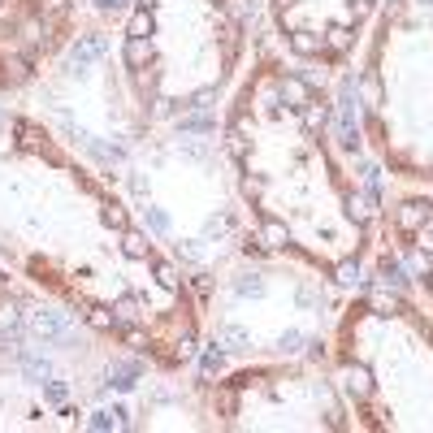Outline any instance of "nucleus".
Here are the masks:
<instances>
[{
    "instance_id": "f257e3e1",
    "label": "nucleus",
    "mask_w": 433,
    "mask_h": 433,
    "mask_svg": "<svg viewBox=\"0 0 433 433\" xmlns=\"http://www.w3.org/2000/svg\"><path fill=\"white\" fill-rule=\"evenodd\" d=\"M30 329L39 334V338H52V343H70V316L66 312H30Z\"/></svg>"
},
{
    "instance_id": "f03ea898",
    "label": "nucleus",
    "mask_w": 433,
    "mask_h": 433,
    "mask_svg": "<svg viewBox=\"0 0 433 433\" xmlns=\"http://www.w3.org/2000/svg\"><path fill=\"white\" fill-rule=\"evenodd\" d=\"M104 52H108V39L104 35H83V39L70 48V70L74 74H87V66H91V61H100Z\"/></svg>"
},
{
    "instance_id": "7ed1b4c3",
    "label": "nucleus",
    "mask_w": 433,
    "mask_h": 433,
    "mask_svg": "<svg viewBox=\"0 0 433 433\" xmlns=\"http://www.w3.org/2000/svg\"><path fill=\"white\" fill-rule=\"evenodd\" d=\"M139 373H143L139 360H117L113 368H108V381H104V386H113V390H135V386H139Z\"/></svg>"
},
{
    "instance_id": "20e7f679",
    "label": "nucleus",
    "mask_w": 433,
    "mask_h": 433,
    "mask_svg": "<svg viewBox=\"0 0 433 433\" xmlns=\"http://www.w3.org/2000/svg\"><path fill=\"white\" fill-rule=\"evenodd\" d=\"M373 213H377V191L373 186H364L360 195H347V217L351 221H368Z\"/></svg>"
},
{
    "instance_id": "39448f33",
    "label": "nucleus",
    "mask_w": 433,
    "mask_h": 433,
    "mask_svg": "<svg viewBox=\"0 0 433 433\" xmlns=\"http://www.w3.org/2000/svg\"><path fill=\"white\" fill-rule=\"evenodd\" d=\"M343 390H347L351 398H368V390H373V377H368V368L351 364L347 373H343Z\"/></svg>"
},
{
    "instance_id": "423d86ee",
    "label": "nucleus",
    "mask_w": 433,
    "mask_h": 433,
    "mask_svg": "<svg viewBox=\"0 0 433 433\" xmlns=\"http://www.w3.org/2000/svg\"><path fill=\"white\" fill-rule=\"evenodd\" d=\"M291 48L299 57H316L320 48H325V35H316V30H308V26H295L291 30Z\"/></svg>"
},
{
    "instance_id": "0eeeda50",
    "label": "nucleus",
    "mask_w": 433,
    "mask_h": 433,
    "mask_svg": "<svg viewBox=\"0 0 433 433\" xmlns=\"http://www.w3.org/2000/svg\"><path fill=\"white\" fill-rule=\"evenodd\" d=\"M126 416H131V412H126V407H100V412H91V429L95 433H108V429H126Z\"/></svg>"
},
{
    "instance_id": "6e6552de",
    "label": "nucleus",
    "mask_w": 433,
    "mask_h": 433,
    "mask_svg": "<svg viewBox=\"0 0 433 433\" xmlns=\"http://www.w3.org/2000/svg\"><path fill=\"white\" fill-rule=\"evenodd\" d=\"M377 278L390 286V291H403L407 286V269L394 260V256H381V264H377Z\"/></svg>"
},
{
    "instance_id": "1a4fd4ad",
    "label": "nucleus",
    "mask_w": 433,
    "mask_h": 433,
    "mask_svg": "<svg viewBox=\"0 0 433 433\" xmlns=\"http://www.w3.org/2000/svg\"><path fill=\"white\" fill-rule=\"evenodd\" d=\"M122 61L131 70H143L152 61V39H126V48H122Z\"/></svg>"
},
{
    "instance_id": "9d476101",
    "label": "nucleus",
    "mask_w": 433,
    "mask_h": 433,
    "mask_svg": "<svg viewBox=\"0 0 433 433\" xmlns=\"http://www.w3.org/2000/svg\"><path fill=\"white\" fill-rule=\"evenodd\" d=\"M308 95H312V87H308V78H286V83H282V100L286 104H291V108H303V104H308Z\"/></svg>"
},
{
    "instance_id": "9b49d317",
    "label": "nucleus",
    "mask_w": 433,
    "mask_h": 433,
    "mask_svg": "<svg viewBox=\"0 0 433 433\" xmlns=\"http://www.w3.org/2000/svg\"><path fill=\"white\" fill-rule=\"evenodd\" d=\"M122 251L131 256V260H152V243H148V234H139V230L122 234Z\"/></svg>"
},
{
    "instance_id": "f8f14e48",
    "label": "nucleus",
    "mask_w": 433,
    "mask_h": 433,
    "mask_svg": "<svg viewBox=\"0 0 433 433\" xmlns=\"http://www.w3.org/2000/svg\"><path fill=\"white\" fill-rule=\"evenodd\" d=\"M217 343L226 347V351H247L251 347V334L243 329V325H221V334H217Z\"/></svg>"
},
{
    "instance_id": "ddd939ff",
    "label": "nucleus",
    "mask_w": 433,
    "mask_h": 433,
    "mask_svg": "<svg viewBox=\"0 0 433 433\" xmlns=\"http://www.w3.org/2000/svg\"><path fill=\"white\" fill-rule=\"evenodd\" d=\"M200 373L204 377H217V373H226V347H204V356H200Z\"/></svg>"
},
{
    "instance_id": "4468645a",
    "label": "nucleus",
    "mask_w": 433,
    "mask_h": 433,
    "mask_svg": "<svg viewBox=\"0 0 433 433\" xmlns=\"http://www.w3.org/2000/svg\"><path fill=\"white\" fill-rule=\"evenodd\" d=\"M256 243H260V247H286V243H291V234H286L282 221H264L260 234H256Z\"/></svg>"
},
{
    "instance_id": "2eb2a0df",
    "label": "nucleus",
    "mask_w": 433,
    "mask_h": 433,
    "mask_svg": "<svg viewBox=\"0 0 433 433\" xmlns=\"http://www.w3.org/2000/svg\"><path fill=\"white\" fill-rule=\"evenodd\" d=\"M264 291H269V286H264L260 273H243V278H234V295H238V299H260Z\"/></svg>"
},
{
    "instance_id": "dca6fc26",
    "label": "nucleus",
    "mask_w": 433,
    "mask_h": 433,
    "mask_svg": "<svg viewBox=\"0 0 433 433\" xmlns=\"http://www.w3.org/2000/svg\"><path fill=\"white\" fill-rule=\"evenodd\" d=\"M131 39H152V30H156V22H152V9H139V13H131Z\"/></svg>"
},
{
    "instance_id": "f3484780",
    "label": "nucleus",
    "mask_w": 433,
    "mask_h": 433,
    "mask_svg": "<svg viewBox=\"0 0 433 433\" xmlns=\"http://www.w3.org/2000/svg\"><path fill=\"white\" fill-rule=\"evenodd\" d=\"M425 213H429L425 204H403L398 208V226L403 230H425Z\"/></svg>"
},
{
    "instance_id": "a211bd4d",
    "label": "nucleus",
    "mask_w": 433,
    "mask_h": 433,
    "mask_svg": "<svg viewBox=\"0 0 433 433\" xmlns=\"http://www.w3.org/2000/svg\"><path fill=\"white\" fill-rule=\"evenodd\" d=\"M13 131L22 135V148H30V152H44V131L35 122H13Z\"/></svg>"
},
{
    "instance_id": "6ab92c4d",
    "label": "nucleus",
    "mask_w": 433,
    "mask_h": 433,
    "mask_svg": "<svg viewBox=\"0 0 433 433\" xmlns=\"http://www.w3.org/2000/svg\"><path fill=\"white\" fill-rule=\"evenodd\" d=\"M26 78H30V61L26 57H9L5 61V83L18 87V83H26Z\"/></svg>"
},
{
    "instance_id": "aec40b11",
    "label": "nucleus",
    "mask_w": 433,
    "mask_h": 433,
    "mask_svg": "<svg viewBox=\"0 0 433 433\" xmlns=\"http://www.w3.org/2000/svg\"><path fill=\"white\" fill-rule=\"evenodd\" d=\"M135 320H139V299H131V295H126L122 303H117V308H113V325H135Z\"/></svg>"
},
{
    "instance_id": "412c9836",
    "label": "nucleus",
    "mask_w": 433,
    "mask_h": 433,
    "mask_svg": "<svg viewBox=\"0 0 433 433\" xmlns=\"http://www.w3.org/2000/svg\"><path fill=\"white\" fill-rule=\"evenodd\" d=\"M22 373L30 381H44L48 373H52V364H48V356H22Z\"/></svg>"
},
{
    "instance_id": "4be33fe9",
    "label": "nucleus",
    "mask_w": 433,
    "mask_h": 433,
    "mask_svg": "<svg viewBox=\"0 0 433 433\" xmlns=\"http://www.w3.org/2000/svg\"><path fill=\"white\" fill-rule=\"evenodd\" d=\"M303 126H308V131H316V126H329V108L316 104V100H308V104H303Z\"/></svg>"
},
{
    "instance_id": "5701e85b",
    "label": "nucleus",
    "mask_w": 433,
    "mask_h": 433,
    "mask_svg": "<svg viewBox=\"0 0 433 433\" xmlns=\"http://www.w3.org/2000/svg\"><path fill=\"white\" fill-rule=\"evenodd\" d=\"M303 347H308V338H303L299 329H286L282 338H278V351H282V356H299Z\"/></svg>"
},
{
    "instance_id": "b1692460",
    "label": "nucleus",
    "mask_w": 433,
    "mask_h": 433,
    "mask_svg": "<svg viewBox=\"0 0 433 433\" xmlns=\"http://www.w3.org/2000/svg\"><path fill=\"white\" fill-rule=\"evenodd\" d=\"M208 131H217L213 117H182L178 122V135H208Z\"/></svg>"
},
{
    "instance_id": "393cba45",
    "label": "nucleus",
    "mask_w": 433,
    "mask_h": 433,
    "mask_svg": "<svg viewBox=\"0 0 433 433\" xmlns=\"http://www.w3.org/2000/svg\"><path fill=\"white\" fill-rule=\"evenodd\" d=\"M39 386H44V398H48V403H57V407L70 398V386H66V381H48V377H44Z\"/></svg>"
},
{
    "instance_id": "a878e982",
    "label": "nucleus",
    "mask_w": 433,
    "mask_h": 433,
    "mask_svg": "<svg viewBox=\"0 0 433 433\" xmlns=\"http://www.w3.org/2000/svg\"><path fill=\"white\" fill-rule=\"evenodd\" d=\"M156 282L165 286V291H178V286H182L178 269H173V264H165V260H156Z\"/></svg>"
},
{
    "instance_id": "bb28decb",
    "label": "nucleus",
    "mask_w": 433,
    "mask_h": 433,
    "mask_svg": "<svg viewBox=\"0 0 433 433\" xmlns=\"http://www.w3.org/2000/svg\"><path fill=\"white\" fill-rule=\"evenodd\" d=\"M325 48H334V52H347V48H351V30H347V26H329Z\"/></svg>"
},
{
    "instance_id": "cd10ccee",
    "label": "nucleus",
    "mask_w": 433,
    "mask_h": 433,
    "mask_svg": "<svg viewBox=\"0 0 433 433\" xmlns=\"http://www.w3.org/2000/svg\"><path fill=\"white\" fill-rule=\"evenodd\" d=\"M394 308H398V299L390 295V286H386V291H373V312L377 316H390Z\"/></svg>"
},
{
    "instance_id": "c85d7f7f",
    "label": "nucleus",
    "mask_w": 433,
    "mask_h": 433,
    "mask_svg": "<svg viewBox=\"0 0 433 433\" xmlns=\"http://www.w3.org/2000/svg\"><path fill=\"white\" fill-rule=\"evenodd\" d=\"M148 226H152V234H169L173 226H169V213H165V208H152L148 204Z\"/></svg>"
},
{
    "instance_id": "c756f323",
    "label": "nucleus",
    "mask_w": 433,
    "mask_h": 433,
    "mask_svg": "<svg viewBox=\"0 0 433 433\" xmlns=\"http://www.w3.org/2000/svg\"><path fill=\"white\" fill-rule=\"evenodd\" d=\"M22 39H26L30 48H44V44H48V26H39V22H26V26H22Z\"/></svg>"
},
{
    "instance_id": "7c9ffc66",
    "label": "nucleus",
    "mask_w": 433,
    "mask_h": 433,
    "mask_svg": "<svg viewBox=\"0 0 433 433\" xmlns=\"http://www.w3.org/2000/svg\"><path fill=\"white\" fill-rule=\"evenodd\" d=\"M213 100H217V87H200V91L186 100V108H200V113H204V108H213Z\"/></svg>"
},
{
    "instance_id": "2f4dec72",
    "label": "nucleus",
    "mask_w": 433,
    "mask_h": 433,
    "mask_svg": "<svg viewBox=\"0 0 433 433\" xmlns=\"http://www.w3.org/2000/svg\"><path fill=\"white\" fill-rule=\"evenodd\" d=\"M100 221H104V226H113V230H126V213H122V204H104Z\"/></svg>"
},
{
    "instance_id": "473e14b6",
    "label": "nucleus",
    "mask_w": 433,
    "mask_h": 433,
    "mask_svg": "<svg viewBox=\"0 0 433 433\" xmlns=\"http://www.w3.org/2000/svg\"><path fill=\"white\" fill-rule=\"evenodd\" d=\"M334 278H338L343 286H356V282H360V264H356V260H343V264H338V273H334Z\"/></svg>"
},
{
    "instance_id": "72a5a7b5",
    "label": "nucleus",
    "mask_w": 433,
    "mask_h": 433,
    "mask_svg": "<svg viewBox=\"0 0 433 433\" xmlns=\"http://www.w3.org/2000/svg\"><path fill=\"white\" fill-rule=\"evenodd\" d=\"M226 230H230V217H226V213H221V217H208V226H204V238H221Z\"/></svg>"
},
{
    "instance_id": "f704fd0d",
    "label": "nucleus",
    "mask_w": 433,
    "mask_h": 433,
    "mask_svg": "<svg viewBox=\"0 0 433 433\" xmlns=\"http://www.w3.org/2000/svg\"><path fill=\"white\" fill-rule=\"evenodd\" d=\"M178 256H182L186 264H200V238H182V243H178Z\"/></svg>"
},
{
    "instance_id": "c9c22d12",
    "label": "nucleus",
    "mask_w": 433,
    "mask_h": 433,
    "mask_svg": "<svg viewBox=\"0 0 433 433\" xmlns=\"http://www.w3.org/2000/svg\"><path fill=\"white\" fill-rule=\"evenodd\" d=\"M299 308H320V291H316V286H299Z\"/></svg>"
},
{
    "instance_id": "e433bc0d",
    "label": "nucleus",
    "mask_w": 433,
    "mask_h": 433,
    "mask_svg": "<svg viewBox=\"0 0 433 433\" xmlns=\"http://www.w3.org/2000/svg\"><path fill=\"white\" fill-rule=\"evenodd\" d=\"M230 13H234L238 22H247L251 18V0H230Z\"/></svg>"
},
{
    "instance_id": "4c0bfd02",
    "label": "nucleus",
    "mask_w": 433,
    "mask_h": 433,
    "mask_svg": "<svg viewBox=\"0 0 433 433\" xmlns=\"http://www.w3.org/2000/svg\"><path fill=\"white\" fill-rule=\"evenodd\" d=\"M364 100H368V104H381V87H377V78H364Z\"/></svg>"
},
{
    "instance_id": "58836bf2",
    "label": "nucleus",
    "mask_w": 433,
    "mask_h": 433,
    "mask_svg": "<svg viewBox=\"0 0 433 433\" xmlns=\"http://www.w3.org/2000/svg\"><path fill=\"white\" fill-rule=\"evenodd\" d=\"M91 325L95 329H113V316H108L104 308H91Z\"/></svg>"
},
{
    "instance_id": "ea45409f",
    "label": "nucleus",
    "mask_w": 433,
    "mask_h": 433,
    "mask_svg": "<svg viewBox=\"0 0 433 433\" xmlns=\"http://www.w3.org/2000/svg\"><path fill=\"white\" fill-rule=\"evenodd\" d=\"M264 191V178H256V173H247L243 178V195H260Z\"/></svg>"
},
{
    "instance_id": "a19ab883",
    "label": "nucleus",
    "mask_w": 433,
    "mask_h": 433,
    "mask_svg": "<svg viewBox=\"0 0 433 433\" xmlns=\"http://www.w3.org/2000/svg\"><path fill=\"white\" fill-rule=\"evenodd\" d=\"M131 191L139 200H148V178H143V173H131Z\"/></svg>"
},
{
    "instance_id": "79ce46f5",
    "label": "nucleus",
    "mask_w": 433,
    "mask_h": 433,
    "mask_svg": "<svg viewBox=\"0 0 433 433\" xmlns=\"http://www.w3.org/2000/svg\"><path fill=\"white\" fill-rule=\"evenodd\" d=\"M230 148H234L238 156H243V152H247V139H243V131H230Z\"/></svg>"
},
{
    "instance_id": "37998d69",
    "label": "nucleus",
    "mask_w": 433,
    "mask_h": 433,
    "mask_svg": "<svg viewBox=\"0 0 433 433\" xmlns=\"http://www.w3.org/2000/svg\"><path fill=\"white\" fill-rule=\"evenodd\" d=\"M126 5V0H95V9H104V13H117Z\"/></svg>"
},
{
    "instance_id": "c03bdc74",
    "label": "nucleus",
    "mask_w": 433,
    "mask_h": 433,
    "mask_svg": "<svg viewBox=\"0 0 433 433\" xmlns=\"http://www.w3.org/2000/svg\"><path fill=\"white\" fill-rule=\"evenodd\" d=\"M178 356H182V360L195 356V338H182V343H178Z\"/></svg>"
},
{
    "instance_id": "a18cd8bd",
    "label": "nucleus",
    "mask_w": 433,
    "mask_h": 433,
    "mask_svg": "<svg viewBox=\"0 0 433 433\" xmlns=\"http://www.w3.org/2000/svg\"><path fill=\"white\" fill-rule=\"evenodd\" d=\"M44 9L48 13H61V9H66V0H44Z\"/></svg>"
},
{
    "instance_id": "49530a36",
    "label": "nucleus",
    "mask_w": 433,
    "mask_h": 433,
    "mask_svg": "<svg viewBox=\"0 0 433 433\" xmlns=\"http://www.w3.org/2000/svg\"><path fill=\"white\" fill-rule=\"evenodd\" d=\"M9 126H13V117L5 113V108H0V135H5V131H9Z\"/></svg>"
},
{
    "instance_id": "de8ad7c7",
    "label": "nucleus",
    "mask_w": 433,
    "mask_h": 433,
    "mask_svg": "<svg viewBox=\"0 0 433 433\" xmlns=\"http://www.w3.org/2000/svg\"><path fill=\"white\" fill-rule=\"evenodd\" d=\"M425 226H429V238H433V208H429V213H425Z\"/></svg>"
},
{
    "instance_id": "09e8293b",
    "label": "nucleus",
    "mask_w": 433,
    "mask_h": 433,
    "mask_svg": "<svg viewBox=\"0 0 433 433\" xmlns=\"http://www.w3.org/2000/svg\"><path fill=\"white\" fill-rule=\"evenodd\" d=\"M299 5V0H278V9H295Z\"/></svg>"
},
{
    "instance_id": "8fccbe9b",
    "label": "nucleus",
    "mask_w": 433,
    "mask_h": 433,
    "mask_svg": "<svg viewBox=\"0 0 433 433\" xmlns=\"http://www.w3.org/2000/svg\"><path fill=\"white\" fill-rule=\"evenodd\" d=\"M156 5V0H139V9H152Z\"/></svg>"
}]
</instances>
